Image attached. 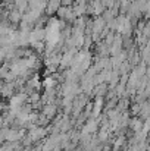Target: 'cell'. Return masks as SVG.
Instances as JSON below:
<instances>
[{
    "mask_svg": "<svg viewBox=\"0 0 150 151\" xmlns=\"http://www.w3.org/2000/svg\"><path fill=\"white\" fill-rule=\"evenodd\" d=\"M74 0H60V4L62 6H71Z\"/></svg>",
    "mask_w": 150,
    "mask_h": 151,
    "instance_id": "1",
    "label": "cell"
}]
</instances>
